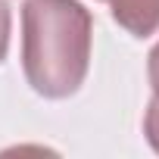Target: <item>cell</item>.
<instances>
[{
  "label": "cell",
  "instance_id": "1",
  "mask_svg": "<svg viewBox=\"0 0 159 159\" xmlns=\"http://www.w3.org/2000/svg\"><path fill=\"white\" fill-rule=\"evenodd\" d=\"M94 16L78 0H25L22 69L34 94L72 97L88 78Z\"/></svg>",
  "mask_w": 159,
  "mask_h": 159
},
{
  "label": "cell",
  "instance_id": "2",
  "mask_svg": "<svg viewBox=\"0 0 159 159\" xmlns=\"http://www.w3.org/2000/svg\"><path fill=\"white\" fill-rule=\"evenodd\" d=\"M112 19L131 38H150L159 31V0H106Z\"/></svg>",
  "mask_w": 159,
  "mask_h": 159
},
{
  "label": "cell",
  "instance_id": "3",
  "mask_svg": "<svg viewBox=\"0 0 159 159\" xmlns=\"http://www.w3.org/2000/svg\"><path fill=\"white\" fill-rule=\"evenodd\" d=\"M143 137L159 153V97H153L147 103V112H143Z\"/></svg>",
  "mask_w": 159,
  "mask_h": 159
},
{
  "label": "cell",
  "instance_id": "4",
  "mask_svg": "<svg viewBox=\"0 0 159 159\" xmlns=\"http://www.w3.org/2000/svg\"><path fill=\"white\" fill-rule=\"evenodd\" d=\"M10 25H13L10 3H7V0H0V62L7 59V50H10Z\"/></svg>",
  "mask_w": 159,
  "mask_h": 159
},
{
  "label": "cell",
  "instance_id": "5",
  "mask_svg": "<svg viewBox=\"0 0 159 159\" xmlns=\"http://www.w3.org/2000/svg\"><path fill=\"white\" fill-rule=\"evenodd\" d=\"M147 75H150V88H153V97H159V44L150 50L147 56Z\"/></svg>",
  "mask_w": 159,
  "mask_h": 159
},
{
  "label": "cell",
  "instance_id": "6",
  "mask_svg": "<svg viewBox=\"0 0 159 159\" xmlns=\"http://www.w3.org/2000/svg\"><path fill=\"white\" fill-rule=\"evenodd\" d=\"M103 3H106V0H103Z\"/></svg>",
  "mask_w": 159,
  "mask_h": 159
}]
</instances>
